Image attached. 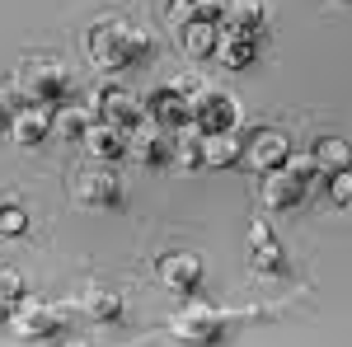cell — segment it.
<instances>
[{
	"label": "cell",
	"instance_id": "6da1fadb",
	"mask_svg": "<svg viewBox=\"0 0 352 347\" xmlns=\"http://www.w3.org/2000/svg\"><path fill=\"white\" fill-rule=\"evenodd\" d=\"M85 47H89V61H94L99 71L122 76V71H136V66H146V61H151L155 38H151L146 28L127 24L122 14H104V19H94V24H89Z\"/></svg>",
	"mask_w": 352,
	"mask_h": 347
},
{
	"label": "cell",
	"instance_id": "7a4b0ae2",
	"mask_svg": "<svg viewBox=\"0 0 352 347\" xmlns=\"http://www.w3.org/2000/svg\"><path fill=\"white\" fill-rule=\"evenodd\" d=\"M71 89H76V80H71V71L56 56H28L24 66H19V94H24L28 104L66 108Z\"/></svg>",
	"mask_w": 352,
	"mask_h": 347
},
{
	"label": "cell",
	"instance_id": "3957f363",
	"mask_svg": "<svg viewBox=\"0 0 352 347\" xmlns=\"http://www.w3.org/2000/svg\"><path fill=\"white\" fill-rule=\"evenodd\" d=\"M226 328H230V315L217 310V305H207V300H188L184 310L169 315V333H174V343H184V347H217L226 338Z\"/></svg>",
	"mask_w": 352,
	"mask_h": 347
},
{
	"label": "cell",
	"instance_id": "277c9868",
	"mask_svg": "<svg viewBox=\"0 0 352 347\" xmlns=\"http://www.w3.org/2000/svg\"><path fill=\"white\" fill-rule=\"evenodd\" d=\"M76 202L89 207V212H118L122 207V174L113 169V164H89L80 169V179H76Z\"/></svg>",
	"mask_w": 352,
	"mask_h": 347
},
{
	"label": "cell",
	"instance_id": "5b68a950",
	"mask_svg": "<svg viewBox=\"0 0 352 347\" xmlns=\"http://www.w3.org/2000/svg\"><path fill=\"white\" fill-rule=\"evenodd\" d=\"M5 328L19 338V343H47V338H56L61 333V315H56L47 300H19L14 310H10V320H5Z\"/></svg>",
	"mask_w": 352,
	"mask_h": 347
},
{
	"label": "cell",
	"instance_id": "8992f818",
	"mask_svg": "<svg viewBox=\"0 0 352 347\" xmlns=\"http://www.w3.org/2000/svg\"><path fill=\"white\" fill-rule=\"evenodd\" d=\"M235 122H240L235 94H226V89H192V127L202 136L235 132Z\"/></svg>",
	"mask_w": 352,
	"mask_h": 347
},
{
	"label": "cell",
	"instance_id": "52a82bcc",
	"mask_svg": "<svg viewBox=\"0 0 352 347\" xmlns=\"http://www.w3.org/2000/svg\"><path fill=\"white\" fill-rule=\"evenodd\" d=\"M89 108L99 113V122H113V127H122V132H141L146 122H151V113H146V99H136L132 89H99Z\"/></svg>",
	"mask_w": 352,
	"mask_h": 347
},
{
	"label": "cell",
	"instance_id": "ba28073f",
	"mask_svg": "<svg viewBox=\"0 0 352 347\" xmlns=\"http://www.w3.org/2000/svg\"><path fill=\"white\" fill-rule=\"evenodd\" d=\"M146 113H151V127H160V132H179V127H188L192 122V89L188 85H160L151 99H146Z\"/></svg>",
	"mask_w": 352,
	"mask_h": 347
},
{
	"label": "cell",
	"instance_id": "9c48e42d",
	"mask_svg": "<svg viewBox=\"0 0 352 347\" xmlns=\"http://www.w3.org/2000/svg\"><path fill=\"white\" fill-rule=\"evenodd\" d=\"M155 277H160L164 291L192 295L202 287V258L197 254H164V258H155Z\"/></svg>",
	"mask_w": 352,
	"mask_h": 347
},
{
	"label": "cell",
	"instance_id": "30bf717a",
	"mask_svg": "<svg viewBox=\"0 0 352 347\" xmlns=\"http://www.w3.org/2000/svg\"><path fill=\"white\" fill-rule=\"evenodd\" d=\"M52 132H56V108H47V104L14 108V122H10V141L14 146H43Z\"/></svg>",
	"mask_w": 352,
	"mask_h": 347
},
{
	"label": "cell",
	"instance_id": "8fae6325",
	"mask_svg": "<svg viewBox=\"0 0 352 347\" xmlns=\"http://www.w3.org/2000/svg\"><path fill=\"white\" fill-rule=\"evenodd\" d=\"M249 267H254V277H282L287 272V249L272 240V230L263 221L249 225Z\"/></svg>",
	"mask_w": 352,
	"mask_h": 347
},
{
	"label": "cell",
	"instance_id": "7c38bea8",
	"mask_svg": "<svg viewBox=\"0 0 352 347\" xmlns=\"http://www.w3.org/2000/svg\"><path fill=\"white\" fill-rule=\"evenodd\" d=\"M305 192H310V188L300 183V179H292L287 169H272L268 179H263V207L277 212V216H292V212L305 207Z\"/></svg>",
	"mask_w": 352,
	"mask_h": 347
},
{
	"label": "cell",
	"instance_id": "4fadbf2b",
	"mask_svg": "<svg viewBox=\"0 0 352 347\" xmlns=\"http://www.w3.org/2000/svg\"><path fill=\"white\" fill-rule=\"evenodd\" d=\"M268 24L263 0H221V33H240V38H258Z\"/></svg>",
	"mask_w": 352,
	"mask_h": 347
},
{
	"label": "cell",
	"instance_id": "5bb4252c",
	"mask_svg": "<svg viewBox=\"0 0 352 347\" xmlns=\"http://www.w3.org/2000/svg\"><path fill=\"white\" fill-rule=\"evenodd\" d=\"M244 160H254V169L272 174V169H282L292 160V141L282 132H272V127H263V132H254V141H244Z\"/></svg>",
	"mask_w": 352,
	"mask_h": 347
},
{
	"label": "cell",
	"instance_id": "9a60e30c",
	"mask_svg": "<svg viewBox=\"0 0 352 347\" xmlns=\"http://www.w3.org/2000/svg\"><path fill=\"white\" fill-rule=\"evenodd\" d=\"M85 146H89V155L99 164H118L132 155V132H122V127H113V122H94L89 136H85Z\"/></svg>",
	"mask_w": 352,
	"mask_h": 347
},
{
	"label": "cell",
	"instance_id": "2e32d148",
	"mask_svg": "<svg viewBox=\"0 0 352 347\" xmlns=\"http://www.w3.org/2000/svg\"><path fill=\"white\" fill-rule=\"evenodd\" d=\"M132 160L141 164V169H164V164H174V141H169V132H160V127H141V132H132Z\"/></svg>",
	"mask_w": 352,
	"mask_h": 347
},
{
	"label": "cell",
	"instance_id": "e0dca14e",
	"mask_svg": "<svg viewBox=\"0 0 352 347\" xmlns=\"http://www.w3.org/2000/svg\"><path fill=\"white\" fill-rule=\"evenodd\" d=\"M80 310L89 324H122L127 315V300L113 291V287H85L80 291Z\"/></svg>",
	"mask_w": 352,
	"mask_h": 347
},
{
	"label": "cell",
	"instance_id": "ac0fdd59",
	"mask_svg": "<svg viewBox=\"0 0 352 347\" xmlns=\"http://www.w3.org/2000/svg\"><path fill=\"white\" fill-rule=\"evenodd\" d=\"M310 160H315V169L320 174H348L352 169V141H343V136H320L315 141V150H310Z\"/></svg>",
	"mask_w": 352,
	"mask_h": 347
},
{
	"label": "cell",
	"instance_id": "d6986e66",
	"mask_svg": "<svg viewBox=\"0 0 352 347\" xmlns=\"http://www.w3.org/2000/svg\"><path fill=\"white\" fill-rule=\"evenodd\" d=\"M240 160H244V141L235 132L202 136V164H212V169H235Z\"/></svg>",
	"mask_w": 352,
	"mask_h": 347
},
{
	"label": "cell",
	"instance_id": "ffe728a7",
	"mask_svg": "<svg viewBox=\"0 0 352 347\" xmlns=\"http://www.w3.org/2000/svg\"><path fill=\"white\" fill-rule=\"evenodd\" d=\"M217 61L226 71H249L258 61V38H240V33H221L217 43Z\"/></svg>",
	"mask_w": 352,
	"mask_h": 347
},
{
	"label": "cell",
	"instance_id": "44dd1931",
	"mask_svg": "<svg viewBox=\"0 0 352 347\" xmlns=\"http://www.w3.org/2000/svg\"><path fill=\"white\" fill-rule=\"evenodd\" d=\"M94 122H99V113H94L89 104H66V108H56V132L66 136V141H85Z\"/></svg>",
	"mask_w": 352,
	"mask_h": 347
},
{
	"label": "cell",
	"instance_id": "7402d4cb",
	"mask_svg": "<svg viewBox=\"0 0 352 347\" xmlns=\"http://www.w3.org/2000/svg\"><path fill=\"white\" fill-rule=\"evenodd\" d=\"M217 43H221V24H184V52L192 61H207V56H217Z\"/></svg>",
	"mask_w": 352,
	"mask_h": 347
},
{
	"label": "cell",
	"instance_id": "603a6c76",
	"mask_svg": "<svg viewBox=\"0 0 352 347\" xmlns=\"http://www.w3.org/2000/svg\"><path fill=\"white\" fill-rule=\"evenodd\" d=\"M169 19L184 28V24H221V0H174L169 5Z\"/></svg>",
	"mask_w": 352,
	"mask_h": 347
},
{
	"label": "cell",
	"instance_id": "cb8c5ba5",
	"mask_svg": "<svg viewBox=\"0 0 352 347\" xmlns=\"http://www.w3.org/2000/svg\"><path fill=\"white\" fill-rule=\"evenodd\" d=\"M169 141H174V164H179V169H197V164H202V132H197L192 122L179 127Z\"/></svg>",
	"mask_w": 352,
	"mask_h": 347
},
{
	"label": "cell",
	"instance_id": "d4e9b609",
	"mask_svg": "<svg viewBox=\"0 0 352 347\" xmlns=\"http://www.w3.org/2000/svg\"><path fill=\"white\" fill-rule=\"evenodd\" d=\"M19 235H28V207L5 197L0 202V240H19Z\"/></svg>",
	"mask_w": 352,
	"mask_h": 347
},
{
	"label": "cell",
	"instance_id": "484cf974",
	"mask_svg": "<svg viewBox=\"0 0 352 347\" xmlns=\"http://www.w3.org/2000/svg\"><path fill=\"white\" fill-rule=\"evenodd\" d=\"M19 300H28V287H24V277L14 272V267H0V305H19Z\"/></svg>",
	"mask_w": 352,
	"mask_h": 347
},
{
	"label": "cell",
	"instance_id": "4316f807",
	"mask_svg": "<svg viewBox=\"0 0 352 347\" xmlns=\"http://www.w3.org/2000/svg\"><path fill=\"white\" fill-rule=\"evenodd\" d=\"M329 197H333V207H338V212L352 216V169H348V174H333V179H329Z\"/></svg>",
	"mask_w": 352,
	"mask_h": 347
},
{
	"label": "cell",
	"instance_id": "83f0119b",
	"mask_svg": "<svg viewBox=\"0 0 352 347\" xmlns=\"http://www.w3.org/2000/svg\"><path fill=\"white\" fill-rule=\"evenodd\" d=\"M282 169H287L292 179H300V183H305V188H310V179L320 174V169H315V160H310V155H296V150H292V160L282 164Z\"/></svg>",
	"mask_w": 352,
	"mask_h": 347
},
{
	"label": "cell",
	"instance_id": "f1b7e54d",
	"mask_svg": "<svg viewBox=\"0 0 352 347\" xmlns=\"http://www.w3.org/2000/svg\"><path fill=\"white\" fill-rule=\"evenodd\" d=\"M14 99H10V94H5V89H0V136H10V122H14Z\"/></svg>",
	"mask_w": 352,
	"mask_h": 347
},
{
	"label": "cell",
	"instance_id": "f546056e",
	"mask_svg": "<svg viewBox=\"0 0 352 347\" xmlns=\"http://www.w3.org/2000/svg\"><path fill=\"white\" fill-rule=\"evenodd\" d=\"M5 320H10V305H0V324H5Z\"/></svg>",
	"mask_w": 352,
	"mask_h": 347
},
{
	"label": "cell",
	"instance_id": "4dcf8cb0",
	"mask_svg": "<svg viewBox=\"0 0 352 347\" xmlns=\"http://www.w3.org/2000/svg\"><path fill=\"white\" fill-rule=\"evenodd\" d=\"M66 347H85V343H66Z\"/></svg>",
	"mask_w": 352,
	"mask_h": 347
},
{
	"label": "cell",
	"instance_id": "1f68e13d",
	"mask_svg": "<svg viewBox=\"0 0 352 347\" xmlns=\"http://www.w3.org/2000/svg\"><path fill=\"white\" fill-rule=\"evenodd\" d=\"M338 5H352V0H338Z\"/></svg>",
	"mask_w": 352,
	"mask_h": 347
}]
</instances>
